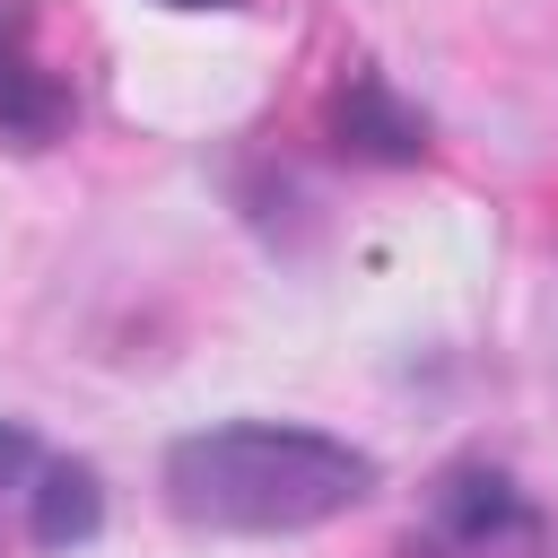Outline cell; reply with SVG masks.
Returning a JSON list of instances; mask_svg holds the SVG:
<instances>
[{
  "mask_svg": "<svg viewBox=\"0 0 558 558\" xmlns=\"http://www.w3.org/2000/svg\"><path fill=\"white\" fill-rule=\"evenodd\" d=\"M366 497H375V453H357L349 436H323V427L235 418V427L174 436V453H166V506L192 532L270 541V532H314Z\"/></svg>",
  "mask_w": 558,
  "mask_h": 558,
  "instance_id": "cell-1",
  "label": "cell"
},
{
  "mask_svg": "<svg viewBox=\"0 0 558 558\" xmlns=\"http://www.w3.org/2000/svg\"><path fill=\"white\" fill-rule=\"evenodd\" d=\"M514 549H541V514L488 462H453L427 497V532L401 541V558H514Z\"/></svg>",
  "mask_w": 558,
  "mask_h": 558,
  "instance_id": "cell-2",
  "label": "cell"
},
{
  "mask_svg": "<svg viewBox=\"0 0 558 558\" xmlns=\"http://www.w3.org/2000/svg\"><path fill=\"white\" fill-rule=\"evenodd\" d=\"M61 122H70V87L44 70V52H35L26 17H17V9H0V140L35 148V140H52Z\"/></svg>",
  "mask_w": 558,
  "mask_h": 558,
  "instance_id": "cell-3",
  "label": "cell"
},
{
  "mask_svg": "<svg viewBox=\"0 0 558 558\" xmlns=\"http://www.w3.org/2000/svg\"><path fill=\"white\" fill-rule=\"evenodd\" d=\"M331 140L349 148V157H375V166H410L418 148H427V122L375 78V70H357L340 96H331Z\"/></svg>",
  "mask_w": 558,
  "mask_h": 558,
  "instance_id": "cell-4",
  "label": "cell"
},
{
  "mask_svg": "<svg viewBox=\"0 0 558 558\" xmlns=\"http://www.w3.org/2000/svg\"><path fill=\"white\" fill-rule=\"evenodd\" d=\"M96 523H105L96 471L87 462H35V480H26V532L44 549H78V541H96Z\"/></svg>",
  "mask_w": 558,
  "mask_h": 558,
  "instance_id": "cell-5",
  "label": "cell"
},
{
  "mask_svg": "<svg viewBox=\"0 0 558 558\" xmlns=\"http://www.w3.org/2000/svg\"><path fill=\"white\" fill-rule=\"evenodd\" d=\"M35 462H44V453H35V436H26L17 418H0V488H26V480H35Z\"/></svg>",
  "mask_w": 558,
  "mask_h": 558,
  "instance_id": "cell-6",
  "label": "cell"
},
{
  "mask_svg": "<svg viewBox=\"0 0 558 558\" xmlns=\"http://www.w3.org/2000/svg\"><path fill=\"white\" fill-rule=\"evenodd\" d=\"M157 9H227V0H157Z\"/></svg>",
  "mask_w": 558,
  "mask_h": 558,
  "instance_id": "cell-7",
  "label": "cell"
}]
</instances>
